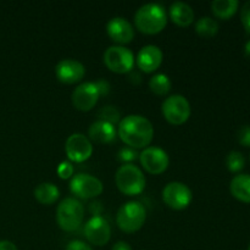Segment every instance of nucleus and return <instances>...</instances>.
Instances as JSON below:
<instances>
[{
  "mask_svg": "<svg viewBox=\"0 0 250 250\" xmlns=\"http://www.w3.org/2000/svg\"><path fill=\"white\" fill-rule=\"evenodd\" d=\"M244 54H246V56L250 58V39L247 42L246 45H244Z\"/></svg>",
  "mask_w": 250,
  "mask_h": 250,
  "instance_id": "f704fd0d",
  "label": "nucleus"
},
{
  "mask_svg": "<svg viewBox=\"0 0 250 250\" xmlns=\"http://www.w3.org/2000/svg\"><path fill=\"white\" fill-rule=\"evenodd\" d=\"M84 236L90 244L103 247L109 243L111 237V227L102 216H93L84 226Z\"/></svg>",
  "mask_w": 250,
  "mask_h": 250,
  "instance_id": "ddd939ff",
  "label": "nucleus"
},
{
  "mask_svg": "<svg viewBox=\"0 0 250 250\" xmlns=\"http://www.w3.org/2000/svg\"><path fill=\"white\" fill-rule=\"evenodd\" d=\"M239 7L238 0H215L211 2V11L217 19L229 20Z\"/></svg>",
  "mask_w": 250,
  "mask_h": 250,
  "instance_id": "412c9836",
  "label": "nucleus"
},
{
  "mask_svg": "<svg viewBox=\"0 0 250 250\" xmlns=\"http://www.w3.org/2000/svg\"><path fill=\"white\" fill-rule=\"evenodd\" d=\"M115 183L120 192L125 195H138L146 188V176L138 166L133 164H124L115 175Z\"/></svg>",
  "mask_w": 250,
  "mask_h": 250,
  "instance_id": "7ed1b4c3",
  "label": "nucleus"
},
{
  "mask_svg": "<svg viewBox=\"0 0 250 250\" xmlns=\"http://www.w3.org/2000/svg\"><path fill=\"white\" fill-rule=\"evenodd\" d=\"M117 134L129 148L146 149L153 141L154 127L142 115H128L120 121Z\"/></svg>",
  "mask_w": 250,
  "mask_h": 250,
  "instance_id": "f257e3e1",
  "label": "nucleus"
},
{
  "mask_svg": "<svg viewBox=\"0 0 250 250\" xmlns=\"http://www.w3.org/2000/svg\"><path fill=\"white\" fill-rule=\"evenodd\" d=\"M168 12H170L171 21L178 27H188L194 21V11L187 2H172Z\"/></svg>",
  "mask_w": 250,
  "mask_h": 250,
  "instance_id": "a211bd4d",
  "label": "nucleus"
},
{
  "mask_svg": "<svg viewBox=\"0 0 250 250\" xmlns=\"http://www.w3.org/2000/svg\"><path fill=\"white\" fill-rule=\"evenodd\" d=\"M146 210L139 202H128L121 205L116 215V224L125 233H134L146 224Z\"/></svg>",
  "mask_w": 250,
  "mask_h": 250,
  "instance_id": "39448f33",
  "label": "nucleus"
},
{
  "mask_svg": "<svg viewBox=\"0 0 250 250\" xmlns=\"http://www.w3.org/2000/svg\"><path fill=\"white\" fill-rule=\"evenodd\" d=\"M163 200L170 209L183 210L192 203L193 193L185 183L170 182L163 189Z\"/></svg>",
  "mask_w": 250,
  "mask_h": 250,
  "instance_id": "1a4fd4ad",
  "label": "nucleus"
},
{
  "mask_svg": "<svg viewBox=\"0 0 250 250\" xmlns=\"http://www.w3.org/2000/svg\"><path fill=\"white\" fill-rule=\"evenodd\" d=\"M229 190L237 200L250 204V175L242 173L234 176L229 183Z\"/></svg>",
  "mask_w": 250,
  "mask_h": 250,
  "instance_id": "6ab92c4d",
  "label": "nucleus"
},
{
  "mask_svg": "<svg viewBox=\"0 0 250 250\" xmlns=\"http://www.w3.org/2000/svg\"><path fill=\"white\" fill-rule=\"evenodd\" d=\"M65 153L73 163H84L93 154L92 142L82 133L71 134L65 143Z\"/></svg>",
  "mask_w": 250,
  "mask_h": 250,
  "instance_id": "f8f14e48",
  "label": "nucleus"
},
{
  "mask_svg": "<svg viewBox=\"0 0 250 250\" xmlns=\"http://www.w3.org/2000/svg\"><path fill=\"white\" fill-rule=\"evenodd\" d=\"M95 84H97L98 90H99L100 97H102V95H106L107 93L110 92V84L106 82V81H103V80L97 81V82H95Z\"/></svg>",
  "mask_w": 250,
  "mask_h": 250,
  "instance_id": "7c9ffc66",
  "label": "nucleus"
},
{
  "mask_svg": "<svg viewBox=\"0 0 250 250\" xmlns=\"http://www.w3.org/2000/svg\"><path fill=\"white\" fill-rule=\"evenodd\" d=\"M104 63L111 72L124 75L131 72L134 66V55L128 48L112 45L104 53Z\"/></svg>",
  "mask_w": 250,
  "mask_h": 250,
  "instance_id": "0eeeda50",
  "label": "nucleus"
},
{
  "mask_svg": "<svg viewBox=\"0 0 250 250\" xmlns=\"http://www.w3.org/2000/svg\"><path fill=\"white\" fill-rule=\"evenodd\" d=\"M0 250H19L12 242L0 241Z\"/></svg>",
  "mask_w": 250,
  "mask_h": 250,
  "instance_id": "72a5a7b5",
  "label": "nucleus"
},
{
  "mask_svg": "<svg viewBox=\"0 0 250 250\" xmlns=\"http://www.w3.org/2000/svg\"><path fill=\"white\" fill-rule=\"evenodd\" d=\"M164 60V54L159 46L149 44L138 51L136 58L137 66L146 73H151L158 70Z\"/></svg>",
  "mask_w": 250,
  "mask_h": 250,
  "instance_id": "2eb2a0df",
  "label": "nucleus"
},
{
  "mask_svg": "<svg viewBox=\"0 0 250 250\" xmlns=\"http://www.w3.org/2000/svg\"><path fill=\"white\" fill-rule=\"evenodd\" d=\"M111 250H132V248H131V246L127 243V242L120 241V242H117V243H115L114 246H112Z\"/></svg>",
  "mask_w": 250,
  "mask_h": 250,
  "instance_id": "473e14b6",
  "label": "nucleus"
},
{
  "mask_svg": "<svg viewBox=\"0 0 250 250\" xmlns=\"http://www.w3.org/2000/svg\"><path fill=\"white\" fill-rule=\"evenodd\" d=\"M107 36L119 44H128L134 38V27L124 17H114L106 24Z\"/></svg>",
  "mask_w": 250,
  "mask_h": 250,
  "instance_id": "dca6fc26",
  "label": "nucleus"
},
{
  "mask_svg": "<svg viewBox=\"0 0 250 250\" xmlns=\"http://www.w3.org/2000/svg\"><path fill=\"white\" fill-rule=\"evenodd\" d=\"M244 165H246V159H244V155L241 151L233 150L227 155L226 166L229 172H239V171L243 170Z\"/></svg>",
  "mask_w": 250,
  "mask_h": 250,
  "instance_id": "b1692460",
  "label": "nucleus"
},
{
  "mask_svg": "<svg viewBox=\"0 0 250 250\" xmlns=\"http://www.w3.org/2000/svg\"><path fill=\"white\" fill-rule=\"evenodd\" d=\"M98 117H99L100 121H105L107 124L116 125L120 124L121 121V115L120 111L115 106H104L99 110L98 112Z\"/></svg>",
  "mask_w": 250,
  "mask_h": 250,
  "instance_id": "393cba45",
  "label": "nucleus"
},
{
  "mask_svg": "<svg viewBox=\"0 0 250 250\" xmlns=\"http://www.w3.org/2000/svg\"><path fill=\"white\" fill-rule=\"evenodd\" d=\"M139 161L144 170L150 175H161L170 165L167 153L159 146H148L143 149L139 154Z\"/></svg>",
  "mask_w": 250,
  "mask_h": 250,
  "instance_id": "9d476101",
  "label": "nucleus"
},
{
  "mask_svg": "<svg viewBox=\"0 0 250 250\" xmlns=\"http://www.w3.org/2000/svg\"><path fill=\"white\" fill-rule=\"evenodd\" d=\"M117 131L114 125L107 124L105 121L93 122L88 129V137L89 141L95 142L99 144H110L116 139Z\"/></svg>",
  "mask_w": 250,
  "mask_h": 250,
  "instance_id": "f3484780",
  "label": "nucleus"
},
{
  "mask_svg": "<svg viewBox=\"0 0 250 250\" xmlns=\"http://www.w3.org/2000/svg\"><path fill=\"white\" fill-rule=\"evenodd\" d=\"M167 23V15L164 5L159 2H149L142 5L134 14V24L139 32L144 34H158Z\"/></svg>",
  "mask_w": 250,
  "mask_h": 250,
  "instance_id": "f03ea898",
  "label": "nucleus"
},
{
  "mask_svg": "<svg viewBox=\"0 0 250 250\" xmlns=\"http://www.w3.org/2000/svg\"><path fill=\"white\" fill-rule=\"evenodd\" d=\"M138 156L139 154L137 153L136 149L129 148V146H124V148L120 149L119 154H117V159L124 164L133 163V161H136V159Z\"/></svg>",
  "mask_w": 250,
  "mask_h": 250,
  "instance_id": "a878e982",
  "label": "nucleus"
},
{
  "mask_svg": "<svg viewBox=\"0 0 250 250\" xmlns=\"http://www.w3.org/2000/svg\"><path fill=\"white\" fill-rule=\"evenodd\" d=\"M75 168H73L72 164L68 161H62L58 167V175L61 180H68L71 176H73Z\"/></svg>",
  "mask_w": 250,
  "mask_h": 250,
  "instance_id": "bb28decb",
  "label": "nucleus"
},
{
  "mask_svg": "<svg viewBox=\"0 0 250 250\" xmlns=\"http://www.w3.org/2000/svg\"><path fill=\"white\" fill-rule=\"evenodd\" d=\"M195 32L202 38H212L219 32V23H217L216 20L211 19V17H202L195 23Z\"/></svg>",
  "mask_w": 250,
  "mask_h": 250,
  "instance_id": "4be33fe9",
  "label": "nucleus"
},
{
  "mask_svg": "<svg viewBox=\"0 0 250 250\" xmlns=\"http://www.w3.org/2000/svg\"><path fill=\"white\" fill-rule=\"evenodd\" d=\"M237 139H238V143L243 146H250V126H242L241 128L237 132Z\"/></svg>",
  "mask_w": 250,
  "mask_h": 250,
  "instance_id": "cd10ccee",
  "label": "nucleus"
},
{
  "mask_svg": "<svg viewBox=\"0 0 250 250\" xmlns=\"http://www.w3.org/2000/svg\"><path fill=\"white\" fill-rule=\"evenodd\" d=\"M84 220V207L76 198H65L56 208V222L65 232H73Z\"/></svg>",
  "mask_w": 250,
  "mask_h": 250,
  "instance_id": "20e7f679",
  "label": "nucleus"
},
{
  "mask_svg": "<svg viewBox=\"0 0 250 250\" xmlns=\"http://www.w3.org/2000/svg\"><path fill=\"white\" fill-rule=\"evenodd\" d=\"M33 194L42 205H53L60 197V190L54 183L44 182L34 188Z\"/></svg>",
  "mask_w": 250,
  "mask_h": 250,
  "instance_id": "aec40b11",
  "label": "nucleus"
},
{
  "mask_svg": "<svg viewBox=\"0 0 250 250\" xmlns=\"http://www.w3.org/2000/svg\"><path fill=\"white\" fill-rule=\"evenodd\" d=\"M241 21L244 29L250 34V0L242 6L241 10Z\"/></svg>",
  "mask_w": 250,
  "mask_h": 250,
  "instance_id": "c85d7f7f",
  "label": "nucleus"
},
{
  "mask_svg": "<svg viewBox=\"0 0 250 250\" xmlns=\"http://www.w3.org/2000/svg\"><path fill=\"white\" fill-rule=\"evenodd\" d=\"M65 250H93L90 246H88L85 242L82 241H71L70 243L66 246Z\"/></svg>",
  "mask_w": 250,
  "mask_h": 250,
  "instance_id": "c756f323",
  "label": "nucleus"
},
{
  "mask_svg": "<svg viewBox=\"0 0 250 250\" xmlns=\"http://www.w3.org/2000/svg\"><path fill=\"white\" fill-rule=\"evenodd\" d=\"M89 210H90V212L93 214V216H100V212H102V210H103L102 204H100L99 202L92 203L89 207Z\"/></svg>",
  "mask_w": 250,
  "mask_h": 250,
  "instance_id": "2f4dec72",
  "label": "nucleus"
},
{
  "mask_svg": "<svg viewBox=\"0 0 250 250\" xmlns=\"http://www.w3.org/2000/svg\"><path fill=\"white\" fill-rule=\"evenodd\" d=\"M161 111L166 121L173 126L186 124L192 114L189 102L180 94H173L166 98L161 105Z\"/></svg>",
  "mask_w": 250,
  "mask_h": 250,
  "instance_id": "423d86ee",
  "label": "nucleus"
},
{
  "mask_svg": "<svg viewBox=\"0 0 250 250\" xmlns=\"http://www.w3.org/2000/svg\"><path fill=\"white\" fill-rule=\"evenodd\" d=\"M171 87H172V83L165 73L154 75L149 80V88L154 94L159 95V97H164V95L167 94L171 90Z\"/></svg>",
  "mask_w": 250,
  "mask_h": 250,
  "instance_id": "5701e85b",
  "label": "nucleus"
},
{
  "mask_svg": "<svg viewBox=\"0 0 250 250\" xmlns=\"http://www.w3.org/2000/svg\"><path fill=\"white\" fill-rule=\"evenodd\" d=\"M99 98L100 93L95 82L81 83L78 87L75 88L71 95L73 106L83 112L90 111L98 104Z\"/></svg>",
  "mask_w": 250,
  "mask_h": 250,
  "instance_id": "9b49d317",
  "label": "nucleus"
},
{
  "mask_svg": "<svg viewBox=\"0 0 250 250\" xmlns=\"http://www.w3.org/2000/svg\"><path fill=\"white\" fill-rule=\"evenodd\" d=\"M70 190L73 195L81 199H93L99 197L104 190L102 181L87 173L73 176L70 182Z\"/></svg>",
  "mask_w": 250,
  "mask_h": 250,
  "instance_id": "6e6552de",
  "label": "nucleus"
},
{
  "mask_svg": "<svg viewBox=\"0 0 250 250\" xmlns=\"http://www.w3.org/2000/svg\"><path fill=\"white\" fill-rule=\"evenodd\" d=\"M55 75L60 82L65 84H75L83 80L85 75V67L80 61L73 59H63L55 66Z\"/></svg>",
  "mask_w": 250,
  "mask_h": 250,
  "instance_id": "4468645a",
  "label": "nucleus"
},
{
  "mask_svg": "<svg viewBox=\"0 0 250 250\" xmlns=\"http://www.w3.org/2000/svg\"><path fill=\"white\" fill-rule=\"evenodd\" d=\"M248 250H250V244H249V247H248Z\"/></svg>",
  "mask_w": 250,
  "mask_h": 250,
  "instance_id": "c9c22d12",
  "label": "nucleus"
}]
</instances>
